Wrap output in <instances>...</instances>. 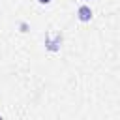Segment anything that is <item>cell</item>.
Listing matches in <instances>:
<instances>
[{
	"instance_id": "cell-1",
	"label": "cell",
	"mask_w": 120,
	"mask_h": 120,
	"mask_svg": "<svg viewBox=\"0 0 120 120\" xmlns=\"http://www.w3.org/2000/svg\"><path fill=\"white\" fill-rule=\"evenodd\" d=\"M62 45V34L60 32H51L45 36V49L51 52H56Z\"/></svg>"
},
{
	"instance_id": "cell-2",
	"label": "cell",
	"mask_w": 120,
	"mask_h": 120,
	"mask_svg": "<svg viewBox=\"0 0 120 120\" xmlns=\"http://www.w3.org/2000/svg\"><path fill=\"white\" fill-rule=\"evenodd\" d=\"M77 17H79V21H82V22H88V21L92 19V9H90V6L82 4V6L77 9Z\"/></svg>"
},
{
	"instance_id": "cell-3",
	"label": "cell",
	"mask_w": 120,
	"mask_h": 120,
	"mask_svg": "<svg viewBox=\"0 0 120 120\" xmlns=\"http://www.w3.org/2000/svg\"><path fill=\"white\" fill-rule=\"evenodd\" d=\"M19 28H21V32H28V24H26V22H21Z\"/></svg>"
},
{
	"instance_id": "cell-4",
	"label": "cell",
	"mask_w": 120,
	"mask_h": 120,
	"mask_svg": "<svg viewBox=\"0 0 120 120\" xmlns=\"http://www.w3.org/2000/svg\"><path fill=\"white\" fill-rule=\"evenodd\" d=\"M38 2H39V4H45V6H47V4L51 2V0H38Z\"/></svg>"
},
{
	"instance_id": "cell-5",
	"label": "cell",
	"mask_w": 120,
	"mask_h": 120,
	"mask_svg": "<svg viewBox=\"0 0 120 120\" xmlns=\"http://www.w3.org/2000/svg\"><path fill=\"white\" fill-rule=\"evenodd\" d=\"M82 2H88V0H82Z\"/></svg>"
}]
</instances>
